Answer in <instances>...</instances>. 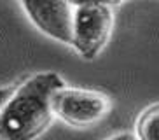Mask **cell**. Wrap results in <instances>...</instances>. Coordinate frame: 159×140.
I'll return each mask as SVG.
<instances>
[{"label": "cell", "mask_w": 159, "mask_h": 140, "mask_svg": "<svg viewBox=\"0 0 159 140\" xmlns=\"http://www.w3.org/2000/svg\"><path fill=\"white\" fill-rule=\"evenodd\" d=\"M65 88L56 72H40L25 81L0 112V140H35L54 117V95Z\"/></svg>", "instance_id": "1"}, {"label": "cell", "mask_w": 159, "mask_h": 140, "mask_svg": "<svg viewBox=\"0 0 159 140\" xmlns=\"http://www.w3.org/2000/svg\"><path fill=\"white\" fill-rule=\"evenodd\" d=\"M54 116L74 128H89L110 112L107 95L80 88H61L52 100Z\"/></svg>", "instance_id": "2"}, {"label": "cell", "mask_w": 159, "mask_h": 140, "mask_svg": "<svg viewBox=\"0 0 159 140\" xmlns=\"http://www.w3.org/2000/svg\"><path fill=\"white\" fill-rule=\"evenodd\" d=\"M114 28L112 7L79 5L74 21V49L84 60H94L105 49Z\"/></svg>", "instance_id": "3"}, {"label": "cell", "mask_w": 159, "mask_h": 140, "mask_svg": "<svg viewBox=\"0 0 159 140\" xmlns=\"http://www.w3.org/2000/svg\"><path fill=\"white\" fill-rule=\"evenodd\" d=\"M21 5L44 35L66 46L74 44L75 11L70 0H21Z\"/></svg>", "instance_id": "4"}, {"label": "cell", "mask_w": 159, "mask_h": 140, "mask_svg": "<svg viewBox=\"0 0 159 140\" xmlns=\"http://www.w3.org/2000/svg\"><path fill=\"white\" fill-rule=\"evenodd\" d=\"M138 140H159V103L147 107L136 119Z\"/></svg>", "instance_id": "5"}, {"label": "cell", "mask_w": 159, "mask_h": 140, "mask_svg": "<svg viewBox=\"0 0 159 140\" xmlns=\"http://www.w3.org/2000/svg\"><path fill=\"white\" fill-rule=\"evenodd\" d=\"M124 0H70V4L79 7V5H105V7H114V5L122 4Z\"/></svg>", "instance_id": "6"}, {"label": "cell", "mask_w": 159, "mask_h": 140, "mask_svg": "<svg viewBox=\"0 0 159 140\" xmlns=\"http://www.w3.org/2000/svg\"><path fill=\"white\" fill-rule=\"evenodd\" d=\"M16 89L18 88H14V86H4V88H0V112L5 107V103L9 102V98L14 95Z\"/></svg>", "instance_id": "7"}, {"label": "cell", "mask_w": 159, "mask_h": 140, "mask_svg": "<svg viewBox=\"0 0 159 140\" xmlns=\"http://www.w3.org/2000/svg\"><path fill=\"white\" fill-rule=\"evenodd\" d=\"M107 140H138V137L133 135V133H128V131H124V133H117V135L110 137V138Z\"/></svg>", "instance_id": "8"}]
</instances>
